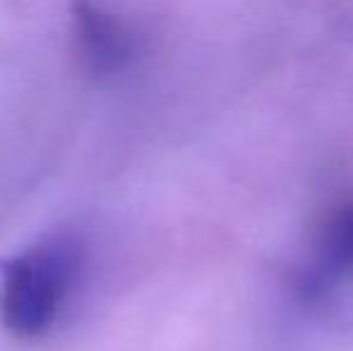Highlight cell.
Returning a JSON list of instances; mask_svg holds the SVG:
<instances>
[{"instance_id":"2","label":"cell","mask_w":353,"mask_h":351,"mask_svg":"<svg viewBox=\"0 0 353 351\" xmlns=\"http://www.w3.org/2000/svg\"><path fill=\"white\" fill-rule=\"evenodd\" d=\"M72 37L82 63L97 75H116L132 63L137 41L118 14L106 12L92 0H72Z\"/></svg>"},{"instance_id":"1","label":"cell","mask_w":353,"mask_h":351,"mask_svg":"<svg viewBox=\"0 0 353 351\" xmlns=\"http://www.w3.org/2000/svg\"><path fill=\"white\" fill-rule=\"evenodd\" d=\"M74 272L68 245L46 243L8 260L0 279V320L12 334L34 337L53 323Z\"/></svg>"},{"instance_id":"3","label":"cell","mask_w":353,"mask_h":351,"mask_svg":"<svg viewBox=\"0 0 353 351\" xmlns=\"http://www.w3.org/2000/svg\"><path fill=\"white\" fill-rule=\"evenodd\" d=\"M353 277V202L339 207L320 226L305 267L307 294H325Z\"/></svg>"}]
</instances>
